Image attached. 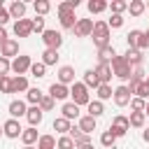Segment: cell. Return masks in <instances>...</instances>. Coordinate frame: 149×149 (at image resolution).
<instances>
[{
    "label": "cell",
    "mask_w": 149,
    "mask_h": 149,
    "mask_svg": "<svg viewBox=\"0 0 149 149\" xmlns=\"http://www.w3.org/2000/svg\"><path fill=\"white\" fill-rule=\"evenodd\" d=\"M91 37H93V44H95L98 49L112 44V42H109V26H107V21H95V23H93Z\"/></svg>",
    "instance_id": "1"
},
{
    "label": "cell",
    "mask_w": 149,
    "mask_h": 149,
    "mask_svg": "<svg viewBox=\"0 0 149 149\" xmlns=\"http://www.w3.org/2000/svg\"><path fill=\"white\" fill-rule=\"evenodd\" d=\"M109 68H112V74H114L116 79H121V81L130 79V72H133V68L126 63V58H123V56H114V58L109 61Z\"/></svg>",
    "instance_id": "2"
},
{
    "label": "cell",
    "mask_w": 149,
    "mask_h": 149,
    "mask_svg": "<svg viewBox=\"0 0 149 149\" xmlns=\"http://www.w3.org/2000/svg\"><path fill=\"white\" fill-rule=\"evenodd\" d=\"M70 98H72L70 102H74L77 107L91 102V95H88V88L84 86V81H74V84L70 86Z\"/></svg>",
    "instance_id": "3"
},
{
    "label": "cell",
    "mask_w": 149,
    "mask_h": 149,
    "mask_svg": "<svg viewBox=\"0 0 149 149\" xmlns=\"http://www.w3.org/2000/svg\"><path fill=\"white\" fill-rule=\"evenodd\" d=\"M114 137H123L128 130H130V123H128V116H123V114H116L114 119H112V123H109V128H107Z\"/></svg>",
    "instance_id": "4"
},
{
    "label": "cell",
    "mask_w": 149,
    "mask_h": 149,
    "mask_svg": "<svg viewBox=\"0 0 149 149\" xmlns=\"http://www.w3.org/2000/svg\"><path fill=\"white\" fill-rule=\"evenodd\" d=\"M42 42H44V47L47 49H61L63 47V35L58 33V30H51V28H44V33H42Z\"/></svg>",
    "instance_id": "5"
},
{
    "label": "cell",
    "mask_w": 149,
    "mask_h": 149,
    "mask_svg": "<svg viewBox=\"0 0 149 149\" xmlns=\"http://www.w3.org/2000/svg\"><path fill=\"white\" fill-rule=\"evenodd\" d=\"M21 133H23V128H21L19 119H7V121L2 123V135H5V137L16 140V137H21Z\"/></svg>",
    "instance_id": "6"
},
{
    "label": "cell",
    "mask_w": 149,
    "mask_h": 149,
    "mask_svg": "<svg viewBox=\"0 0 149 149\" xmlns=\"http://www.w3.org/2000/svg\"><path fill=\"white\" fill-rule=\"evenodd\" d=\"M72 33H74L77 37H88V35L93 33V19H77Z\"/></svg>",
    "instance_id": "7"
},
{
    "label": "cell",
    "mask_w": 149,
    "mask_h": 149,
    "mask_svg": "<svg viewBox=\"0 0 149 149\" xmlns=\"http://www.w3.org/2000/svg\"><path fill=\"white\" fill-rule=\"evenodd\" d=\"M112 98H114V105H116V107H126V105L130 102V98H133V95H130L128 86H126V84H121V86H116V88H114V95H112Z\"/></svg>",
    "instance_id": "8"
},
{
    "label": "cell",
    "mask_w": 149,
    "mask_h": 149,
    "mask_svg": "<svg viewBox=\"0 0 149 149\" xmlns=\"http://www.w3.org/2000/svg\"><path fill=\"white\" fill-rule=\"evenodd\" d=\"M30 65H33V61H30V56H16L14 61H12V72H16V74H26L28 70H30Z\"/></svg>",
    "instance_id": "9"
},
{
    "label": "cell",
    "mask_w": 149,
    "mask_h": 149,
    "mask_svg": "<svg viewBox=\"0 0 149 149\" xmlns=\"http://www.w3.org/2000/svg\"><path fill=\"white\" fill-rule=\"evenodd\" d=\"M77 79H74V68L72 65H61L58 68V84L63 86H72Z\"/></svg>",
    "instance_id": "10"
},
{
    "label": "cell",
    "mask_w": 149,
    "mask_h": 149,
    "mask_svg": "<svg viewBox=\"0 0 149 149\" xmlns=\"http://www.w3.org/2000/svg\"><path fill=\"white\" fill-rule=\"evenodd\" d=\"M33 33V19H19L14 21V35L16 37H28Z\"/></svg>",
    "instance_id": "11"
},
{
    "label": "cell",
    "mask_w": 149,
    "mask_h": 149,
    "mask_svg": "<svg viewBox=\"0 0 149 149\" xmlns=\"http://www.w3.org/2000/svg\"><path fill=\"white\" fill-rule=\"evenodd\" d=\"M47 95H51L54 100H68V98H70V86H63V84L54 81V84L49 86V93H47Z\"/></svg>",
    "instance_id": "12"
},
{
    "label": "cell",
    "mask_w": 149,
    "mask_h": 149,
    "mask_svg": "<svg viewBox=\"0 0 149 149\" xmlns=\"http://www.w3.org/2000/svg\"><path fill=\"white\" fill-rule=\"evenodd\" d=\"M0 56L2 58H16L19 56V40H7L2 47H0Z\"/></svg>",
    "instance_id": "13"
},
{
    "label": "cell",
    "mask_w": 149,
    "mask_h": 149,
    "mask_svg": "<svg viewBox=\"0 0 149 149\" xmlns=\"http://www.w3.org/2000/svg\"><path fill=\"white\" fill-rule=\"evenodd\" d=\"M7 109H9V119H21V116H26V112H28V107H26L23 100H12Z\"/></svg>",
    "instance_id": "14"
},
{
    "label": "cell",
    "mask_w": 149,
    "mask_h": 149,
    "mask_svg": "<svg viewBox=\"0 0 149 149\" xmlns=\"http://www.w3.org/2000/svg\"><path fill=\"white\" fill-rule=\"evenodd\" d=\"M95 126H98V119H93V116H88V114H84V116H79V130L84 133V135H91L93 130H95Z\"/></svg>",
    "instance_id": "15"
},
{
    "label": "cell",
    "mask_w": 149,
    "mask_h": 149,
    "mask_svg": "<svg viewBox=\"0 0 149 149\" xmlns=\"http://www.w3.org/2000/svg\"><path fill=\"white\" fill-rule=\"evenodd\" d=\"M95 74H98V79H100V84H109L112 81V68H109V63H98L95 65Z\"/></svg>",
    "instance_id": "16"
},
{
    "label": "cell",
    "mask_w": 149,
    "mask_h": 149,
    "mask_svg": "<svg viewBox=\"0 0 149 149\" xmlns=\"http://www.w3.org/2000/svg\"><path fill=\"white\" fill-rule=\"evenodd\" d=\"M26 119H28V123L35 128V126H40V123H42V119H44V112H42L37 105H33V107H28V112H26Z\"/></svg>",
    "instance_id": "17"
},
{
    "label": "cell",
    "mask_w": 149,
    "mask_h": 149,
    "mask_svg": "<svg viewBox=\"0 0 149 149\" xmlns=\"http://www.w3.org/2000/svg\"><path fill=\"white\" fill-rule=\"evenodd\" d=\"M7 12H9V16L12 19H26V2H21V0H14L9 7H7Z\"/></svg>",
    "instance_id": "18"
},
{
    "label": "cell",
    "mask_w": 149,
    "mask_h": 149,
    "mask_svg": "<svg viewBox=\"0 0 149 149\" xmlns=\"http://www.w3.org/2000/svg\"><path fill=\"white\" fill-rule=\"evenodd\" d=\"M37 140H40V135H37V130H35L33 126L23 128V133H21V142H23V147H33V144H37Z\"/></svg>",
    "instance_id": "19"
},
{
    "label": "cell",
    "mask_w": 149,
    "mask_h": 149,
    "mask_svg": "<svg viewBox=\"0 0 149 149\" xmlns=\"http://www.w3.org/2000/svg\"><path fill=\"white\" fill-rule=\"evenodd\" d=\"M123 58H126V63L130 65V68H137V65H142V51L140 49H128L126 54H123Z\"/></svg>",
    "instance_id": "20"
},
{
    "label": "cell",
    "mask_w": 149,
    "mask_h": 149,
    "mask_svg": "<svg viewBox=\"0 0 149 149\" xmlns=\"http://www.w3.org/2000/svg\"><path fill=\"white\" fill-rule=\"evenodd\" d=\"M61 116L68 119V121L79 119V107H77L74 102H63V107H61Z\"/></svg>",
    "instance_id": "21"
},
{
    "label": "cell",
    "mask_w": 149,
    "mask_h": 149,
    "mask_svg": "<svg viewBox=\"0 0 149 149\" xmlns=\"http://www.w3.org/2000/svg\"><path fill=\"white\" fill-rule=\"evenodd\" d=\"M30 86H28V79L23 77V74H16V77H12V93H26Z\"/></svg>",
    "instance_id": "22"
},
{
    "label": "cell",
    "mask_w": 149,
    "mask_h": 149,
    "mask_svg": "<svg viewBox=\"0 0 149 149\" xmlns=\"http://www.w3.org/2000/svg\"><path fill=\"white\" fill-rule=\"evenodd\" d=\"M114 56H116V51H114V47H112V44H107V47L98 49V63H109Z\"/></svg>",
    "instance_id": "23"
},
{
    "label": "cell",
    "mask_w": 149,
    "mask_h": 149,
    "mask_svg": "<svg viewBox=\"0 0 149 149\" xmlns=\"http://www.w3.org/2000/svg\"><path fill=\"white\" fill-rule=\"evenodd\" d=\"M70 128H72V123H70L68 119H63V116H56V119H54V130H56V133L68 135V133H70Z\"/></svg>",
    "instance_id": "24"
},
{
    "label": "cell",
    "mask_w": 149,
    "mask_h": 149,
    "mask_svg": "<svg viewBox=\"0 0 149 149\" xmlns=\"http://www.w3.org/2000/svg\"><path fill=\"white\" fill-rule=\"evenodd\" d=\"M86 7H88L91 14H100V12H105V9L109 7V2H107V0H88Z\"/></svg>",
    "instance_id": "25"
},
{
    "label": "cell",
    "mask_w": 149,
    "mask_h": 149,
    "mask_svg": "<svg viewBox=\"0 0 149 149\" xmlns=\"http://www.w3.org/2000/svg\"><path fill=\"white\" fill-rule=\"evenodd\" d=\"M84 86H86V88H98V86H100V79H98L95 70H86V72H84Z\"/></svg>",
    "instance_id": "26"
},
{
    "label": "cell",
    "mask_w": 149,
    "mask_h": 149,
    "mask_svg": "<svg viewBox=\"0 0 149 149\" xmlns=\"http://www.w3.org/2000/svg\"><path fill=\"white\" fill-rule=\"evenodd\" d=\"M95 95H98L100 102H105V100H109V98L114 95V88H112L109 84H100V86L95 88Z\"/></svg>",
    "instance_id": "27"
},
{
    "label": "cell",
    "mask_w": 149,
    "mask_h": 149,
    "mask_svg": "<svg viewBox=\"0 0 149 149\" xmlns=\"http://www.w3.org/2000/svg\"><path fill=\"white\" fill-rule=\"evenodd\" d=\"M86 107H88V116H93V119H98V116L105 114V105H102L100 100H91Z\"/></svg>",
    "instance_id": "28"
},
{
    "label": "cell",
    "mask_w": 149,
    "mask_h": 149,
    "mask_svg": "<svg viewBox=\"0 0 149 149\" xmlns=\"http://www.w3.org/2000/svg\"><path fill=\"white\" fill-rule=\"evenodd\" d=\"M128 123H130L133 128H144V123H147V116H144V112H130V116H128Z\"/></svg>",
    "instance_id": "29"
},
{
    "label": "cell",
    "mask_w": 149,
    "mask_h": 149,
    "mask_svg": "<svg viewBox=\"0 0 149 149\" xmlns=\"http://www.w3.org/2000/svg\"><path fill=\"white\" fill-rule=\"evenodd\" d=\"M144 9H147V5H144L142 0H130V2H128V12H130V16H142Z\"/></svg>",
    "instance_id": "30"
},
{
    "label": "cell",
    "mask_w": 149,
    "mask_h": 149,
    "mask_svg": "<svg viewBox=\"0 0 149 149\" xmlns=\"http://www.w3.org/2000/svg\"><path fill=\"white\" fill-rule=\"evenodd\" d=\"M42 63L49 68V65H56L58 63V51L56 49H44L42 51Z\"/></svg>",
    "instance_id": "31"
},
{
    "label": "cell",
    "mask_w": 149,
    "mask_h": 149,
    "mask_svg": "<svg viewBox=\"0 0 149 149\" xmlns=\"http://www.w3.org/2000/svg\"><path fill=\"white\" fill-rule=\"evenodd\" d=\"M35 147L37 149H56V137L54 135H40V140H37Z\"/></svg>",
    "instance_id": "32"
},
{
    "label": "cell",
    "mask_w": 149,
    "mask_h": 149,
    "mask_svg": "<svg viewBox=\"0 0 149 149\" xmlns=\"http://www.w3.org/2000/svg\"><path fill=\"white\" fill-rule=\"evenodd\" d=\"M33 9H35L37 16H44V14L51 9V2H49V0H35V2H33Z\"/></svg>",
    "instance_id": "33"
},
{
    "label": "cell",
    "mask_w": 149,
    "mask_h": 149,
    "mask_svg": "<svg viewBox=\"0 0 149 149\" xmlns=\"http://www.w3.org/2000/svg\"><path fill=\"white\" fill-rule=\"evenodd\" d=\"M133 95H135V98H142V100H149V84H147V81H140V84L133 88Z\"/></svg>",
    "instance_id": "34"
},
{
    "label": "cell",
    "mask_w": 149,
    "mask_h": 149,
    "mask_svg": "<svg viewBox=\"0 0 149 149\" xmlns=\"http://www.w3.org/2000/svg\"><path fill=\"white\" fill-rule=\"evenodd\" d=\"M140 37H142V30H130L128 35H126V42H128V49H137V42H140Z\"/></svg>",
    "instance_id": "35"
},
{
    "label": "cell",
    "mask_w": 149,
    "mask_h": 149,
    "mask_svg": "<svg viewBox=\"0 0 149 149\" xmlns=\"http://www.w3.org/2000/svg\"><path fill=\"white\" fill-rule=\"evenodd\" d=\"M28 72H30L33 77H37V79H42V77L47 74V65H44L42 61H37V63H33V65H30V70H28Z\"/></svg>",
    "instance_id": "36"
},
{
    "label": "cell",
    "mask_w": 149,
    "mask_h": 149,
    "mask_svg": "<svg viewBox=\"0 0 149 149\" xmlns=\"http://www.w3.org/2000/svg\"><path fill=\"white\" fill-rule=\"evenodd\" d=\"M42 95H44V93H42L40 88H28V91H26V100H28L30 105H40Z\"/></svg>",
    "instance_id": "37"
},
{
    "label": "cell",
    "mask_w": 149,
    "mask_h": 149,
    "mask_svg": "<svg viewBox=\"0 0 149 149\" xmlns=\"http://www.w3.org/2000/svg\"><path fill=\"white\" fill-rule=\"evenodd\" d=\"M107 9H112V14H123V12L128 9V2H126V0H112Z\"/></svg>",
    "instance_id": "38"
},
{
    "label": "cell",
    "mask_w": 149,
    "mask_h": 149,
    "mask_svg": "<svg viewBox=\"0 0 149 149\" xmlns=\"http://www.w3.org/2000/svg\"><path fill=\"white\" fill-rule=\"evenodd\" d=\"M74 5L70 2V0H65V2H61L58 7H56V12H58V16H68V14H74Z\"/></svg>",
    "instance_id": "39"
},
{
    "label": "cell",
    "mask_w": 149,
    "mask_h": 149,
    "mask_svg": "<svg viewBox=\"0 0 149 149\" xmlns=\"http://www.w3.org/2000/svg\"><path fill=\"white\" fill-rule=\"evenodd\" d=\"M56 149H77V147H74V142H72L70 135H61L56 140Z\"/></svg>",
    "instance_id": "40"
},
{
    "label": "cell",
    "mask_w": 149,
    "mask_h": 149,
    "mask_svg": "<svg viewBox=\"0 0 149 149\" xmlns=\"http://www.w3.org/2000/svg\"><path fill=\"white\" fill-rule=\"evenodd\" d=\"M54 105H56V100H54V98H51V95H47V93H44V95H42V100H40V105H37V107H40V109H42V112H51V109H54Z\"/></svg>",
    "instance_id": "41"
},
{
    "label": "cell",
    "mask_w": 149,
    "mask_h": 149,
    "mask_svg": "<svg viewBox=\"0 0 149 149\" xmlns=\"http://www.w3.org/2000/svg\"><path fill=\"white\" fill-rule=\"evenodd\" d=\"M58 19H61V28H65V30H72V28H74V23H77V16H74V14L58 16Z\"/></svg>",
    "instance_id": "42"
},
{
    "label": "cell",
    "mask_w": 149,
    "mask_h": 149,
    "mask_svg": "<svg viewBox=\"0 0 149 149\" xmlns=\"http://www.w3.org/2000/svg\"><path fill=\"white\" fill-rule=\"evenodd\" d=\"M107 26H109V30H112V28H121V26H123V14H112V16L107 19Z\"/></svg>",
    "instance_id": "43"
},
{
    "label": "cell",
    "mask_w": 149,
    "mask_h": 149,
    "mask_svg": "<svg viewBox=\"0 0 149 149\" xmlns=\"http://www.w3.org/2000/svg\"><path fill=\"white\" fill-rule=\"evenodd\" d=\"M128 105H130V109H133V112H144V105H147V100H142V98H135V95H133Z\"/></svg>",
    "instance_id": "44"
},
{
    "label": "cell",
    "mask_w": 149,
    "mask_h": 149,
    "mask_svg": "<svg viewBox=\"0 0 149 149\" xmlns=\"http://www.w3.org/2000/svg\"><path fill=\"white\" fill-rule=\"evenodd\" d=\"M114 142H116V137H114L109 130H105V133L100 135V144H102V147H114Z\"/></svg>",
    "instance_id": "45"
},
{
    "label": "cell",
    "mask_w": 149,
    "mask_h": 149,
    "mask_svg": "<svg viewBox=\"0 0 149 149\" xmlns=\"http://www.w3.org/2000/svg\"><path fill=\"white\" fill-rule=\"evenodd\" d=\"M0 93H12V77H0Z\"/></svg>",
    "instance_id": "46"
},
{
    "label": "cell",
    "mask_w": 149,
    "mask_h": 149,
    "mask_svg": "<svg viewBox=\"0 0 149 149\" xmlns=\"http://www.w3.org/2000/svg\"><path fill=\"white\" fill-rule=\"evenodd\" d=\"M9 70H12V61L0 56V77H7V72H9Z\"/></svg>",
    "instance_id": "47"
},
{
    "label": "cell",
    "mask_w": 149,
    "mask_h": 149,
    "mask_svg": "<svg viewBox=\"0 0 149 149\" xmlns=\"http://www.w3.org/2000/svg\"><path fill=\"white\" fill-rule=\"evenodd\" d=\"M33 33H44V19L42 16H35L33 19Z\"/></svg>",
    "instance_id": "48"
},
{
    "label": "cell",
    "mask_w": 149,
    "mask_h": 149,
    "mask_svg": "<svg viewBox=\"0 0 149 149\" xmlns=\"http://www.w3.org/2000/svg\"><path fill=\"white\" fill-rule=\"evenodd\" d=\"M9 19H12V16H9V12H7V7H0V26H2V28H5V23H7Z\"/></svg>",
    "instance_id": "49"
},
{
    "label": "cell",
    "mask_w": 149,
    "mask_h": 149,
    "mask_svg": "<svg viewBox=\"0 0 149 149\" xmlns=\"http://www.w3.org/2000/svg\"><path fill=\"white\" fill-rule=\"evenodd\" d=\"M7 40H9V37H7V30H5L2 26H0V47H2V44H5Z\"/></svg>",
    "instance_id": "50"
},
{
    "label": "cell",
    "mask_w": 149,
    "mask_h": 149,
    "mask_svg": "<svg viewBox=\"0 0 149 149\" xmlns=\"http://www.w3.org/2000/svg\"><path fill=\"white\" fill-rule=\"evenodd\" d=\"M142 140H144V142H149V128H147V130H142Z\"/></svg>",
    "instance_id": "51"
},
{
    "label": "cell",
    "mask_w": 149,
    "mask_h": 149,
    "mask_svg": "<svg viewBox=\"0 0 149 149\" xmlns=\"http://www.w3.org/2000/svg\"><path fill=\"white\" fill-rule=\"evenodd\" d=\"M77 149H93V144H91V142H88V144H79Z\"/></svg>",
    "instance_id": "52"
},
{
    "label": "cell",
    "mask_w": 149,
    "mask_h": 149,
    "mask_svg": "<svg viewBox=\"0 0 149 149\" xmlns=\"http://www.w3.org/2000/svg\"><path fill=\"white\" fill-rule=\"evenodd\" d=\"M144 116H149V100H147V105H144Z\"/></svg>",
    "instance_id": "53"
},
{
    "label": "cell",
    "mask_w": 149,
    "mask_h": 149,
    "mask_svg": "<svg viewBox=\"0 0 149 149\" xmlns=\"http://www.w3.org/2000/svg\"><path fill=\"white\" fill-rule=\"evenodd\" d=\"M23 149H37V147H35V144H33V147H23Z\"/></svg>",
    "instance_id": "54"
},
{
    "label": "cell",
    "mask_w": 149,
    "mask_h": 149,
    "mask_svg": "<svg viewBox=\"0 0 149 149\" xmlns=\"http://www.w3.org/2000/svg\"><path fill=\"white\" fill-rule=\"evenodd\" d=\"M0 137H2V126H0Z\"/></svg>",
    "instance_id": "55"
},
{
    "label": "cell",
    "mask_w": 149,
    "mask_h": 149,
    "mask_svg": "<svg viewBox=\"0 0 149 149\" xmlns=\"http://www.w3.org/2000/svg\"><path fill=\"white\" fill-rule=\"evenodd\" d=\"M144 81H147V84H149V77H144Z\"/></svg>",
    "instance_id": "56"
},
{
    "label": "cell",
    "mask_w": 149,
    "mask_h": 149,
    "mask_svg": "<svg viewBox=\"0 0 149 149\" xmlns=\"http://www.w3.org/2000/svg\"><path fill=\"white\" fill-rule=\"evenodd\" d=\"M144 33H147V35H149V28H147V30H144Z\"/></svg>",
    "instance_id": "57"
}]
</instances>
